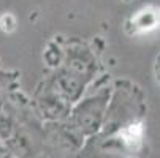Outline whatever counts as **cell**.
<instances>
[{
    "label": "cell",
    "mask_w": 160,
    "mask_h": 158,
    "mask_svg": "<svg viewBox=\"0 0 160 158\" xmlns=\"http://www.w3.org/2000/svg\"><path fill=\"white\" fill-rule=\"evenodd\" d=\"M158 22H160V10L155 8L143 10L133 17L135 32H149L158 26Z\"/></svg>",
    "instance_id": "1"
},
{
    "label": "cell",
    "mask_w": 160,
    "mask_h": 158,
    "mask_svg": "<svg viewBox=\"0 0 160 158\" xmlns=\"http://www.w3.org/2000/svg\"><path fill=\"white\" fill-rule=\"evenodd\" d=\"M141 134H143V127L140 123H133L130 127H127L125 130H122L121 136L124 139V142L127 146H138L141 141Z\"/></svg>",
    "instance_id": "2"
},
{
    "label": "cell",
    "mask_w": 160,
    "mask_h": 158,
    "mask_svg": "<svg viewBox=\"0 0 160 158\" xmlns=\"http://www.w3.org/2000/svg\"><path fill=\"white\" fill-rule=\"evenodd\" d=\"M14 27H16V19H14L13 14L7 13V14H3L2 17H0V29H2L3 32L10 33V32L14 30Z\"/></svg>",
    "instance_id": "3"
}]
</instances>
